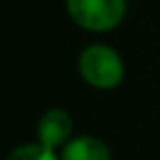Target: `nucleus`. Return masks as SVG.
<instances>
[{
  "instance_id": "nucleus-1",
  "label": "nucleus",
  "mask_w": 160,
  "mask_h": 160,
  "mask_svg": "<svg viewBox=\"0 0 160 160\" xmlns=\"http://www.w3.org/2000/svg\"><path fill=\"white\" fill-rule=\"evenodd\" d=\"M80 76L93 89H115L126 74V65L117 50L104 43L87 46L78 58Z\"/></svg>"
},
{
  "instance_id": "nucleus-2",
  "label": "nucleus",
  "mask_w": 160,
  "mask_h": 160,
  "mask_svg": "<svg viewBox=\"0 0 160 160\" xmlns=\"http://www.w3.org/2000/svg\"><path fill=\"white\" fill-rule=\"evenodd\" d=\"M69 18L84 30L106 32L126 18V0H67Z\"/></svg>"
},
{
  "instance_id": "nucleus-3",
  "label": "nucleus",
  "mask_w": 160,
  "mask_h": 160,
  "mask_svg": "<svg viewBox=\"0 0 160 160\" xmlns=\"http://www.w3.org/2000/svg\"><path fill=\"white\" fill-rule=\"evenodd\" d=\"M74 130V119L67 110L63 108H50L41 115L37 123V143H41L48 149H63L65 143L69 141Z\"/></svg>"
},
{
  "instance_id": "nucleus-4",
  "label": "nucleus",
  "mask_w": 160,
  "mask_h": 160,
  "mask_svg": "<svg viewBox=\"0 0 160 160\" xmlns=\"http://www.w3.org/2000/svg\"><path fill=\"white\" fill-rule=\"evenodd\" d=\"M61 160H110V149L98 136H76L61 149Z\"/></svg>"
},
{
  "instance_id": "nucleus-5",
  "label": "nucleus",
  "mask_w": 160,
  "mask_h": 160,
  "mask_svg": "<svg viewBox=\"0 0 160 160\" xmlns=\"http://www.w3.org/2000/svg\"><path fill=\"white\" fill-rule=\"evenodd\" d=\"M4 160H61V156H56L54 149L43 147L41 143H28L15 147Z\"/></svg>"
}]
</instances>
